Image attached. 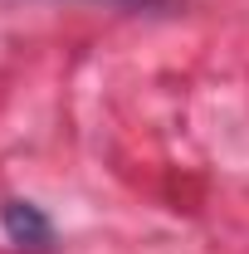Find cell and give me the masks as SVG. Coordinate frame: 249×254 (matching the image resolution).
I'll return each instance as SVG.
<instances>
[{
	"instance_id": "obj_1",
	"label": "cell",
	"mask_w": 249,
	"mask_h": 254,
	"mask_svg": "<svg viewBox=\"0 0 249 254\" xmlns=\"http://www.w3.org/2000/svg\"><path fill=\"white\" fill-rule=\"evenodd\" d=\"M0 225H5V235H10L15 250H30V254L54 250V220L34 200H5L0 205Z\"/></svg>"
},
{
	"instance_id": "obj_2",
	"label": "cell",
	"mask_w": 249,
	"mask_h": 254,
	"mask_svg": "<svg viewBox=\"0 0 249 254\" xmlns=\"http://www.w3.org/2000/svg\"><path fill=\"white\" fill-rule=\"evenodd\" d=\"M113 5H166V0H113Z\"/></svg>"
}]
</instances>
